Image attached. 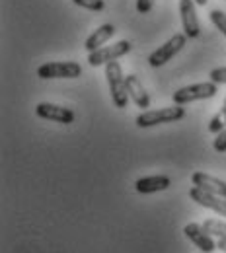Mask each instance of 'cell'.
Masks as SVG:
<instances>
[{
  "label": "cell",
  "mask_w": 226,
  "mask_h": 253,
  "mask_svg": "<svg viewBox=\"0 0 226 253\" xmlns=\"http://www.w3.org/2000/svg\"><path fill=\"white\" fill-rule=\"evenodd\" d=\"M152 4H154V0H136V10H138V14H148V12L152 10Z\"/></svg>",
  "instance_id": "obj_21"
},
{
  "label": "cell",
  "mask_w": 226,
  "mask_h": 253,
  "mask_svg": "<svg viewBox=\"0 0 226 253\" xmlns=\"http://www.w3.org/2000/svg\"><path fill=\"white\" fill-rule=\"evenodd\" d=\"M191 183H193L195 187H201V189L215 193V195H221V197L226 195V181L215 177V175H209L205 171H195L193 175H191Z\"/></svg>",
  "instance_id": "obj_13"
},
{
  "label": "cell",
  "mask_w": 226,
  "mask_h": 253,
  "mask_svg": "<svg viewBox=\"0 0 226 253\" xmlns=\"http://www.w3.org/2000/svg\"><path fill=\"white\" fill-rule=\"evenodd\" d=\"M183 117H185L183 105H172V107H162V109H146L136 117V125L140 128H148V126L176 123Z\"/></svg>",
  "instance_id": "obj_2"
},
{
  "label": "cell",
  "mask_w": 226,
  "mask_h": 253,
  "mask_svg": "<svg viewBox=\"0 0 226 253\" xmlns=\"http://www.w3.org/2000/svg\"><path fill=\"white\" fill-rule=\"evenodd\" d=\"M172 185V179L168 175H148V177H140L135 181V189L140 195H152L158 191H166Z\"/></svg>",
  "instance_id": "obj_12"
},
{
  "label": "cell",
  "mask_w": 226,
  "mask_h": 253,
  "mask_svg": "<svg viewBox=\"0 0 226 253\" xmlns=\"http://www.w3.org/2000/svg\"><path fill=\"white\" fill-rule=\"evenodd\" d=\"M221 113L225 115V119H226V97H225V101H223V109H221Z\"/></svg>",
  "instance_id": "obj_23"
},
{
  "label": "cell",
  "mask_w": 226,
  "mask_h": 253,
  "mask_svg": "<svg viewBox=\"0 0 226 253\" xmlns=\"http://www.w3.org/2000/svg\"><path fill=\"white\" fill-rule=\"evenodd\" d=\"M215 150H217V152H226V125H225V128L217 134V138H215Z\"/></svg>",
  "instance_id": "obj_20"
},
{
  "label": "cell",
  "mask_w": 226,
  "mask_h": 253,
  "mask_svg": "<svg viewBox=\"0 0 226 253\" xmlns=\"http://www.w3.org/2000/svg\"><path fill=\"white\" fill-rule=\"evenodd\" d=\"M125 84H127V92H129L131 101L138 109H144L146 111L150 107V95L146 92V88L142 86V82L135 74H129V76H125Z\"/></svg>",
  "instance_id": "obj_11"
},
{
  "label": "cell",
  "mask_w": 226,
  "mask_h": 253,
  "mask_svg": "<svg viewBox=\"0 0 226 253\" xmlns=\"http://www.w3.org/2000/svg\"><path fill=\"white\" fill-rule=\"evenodd\" d=\"M225 199H226V195H225Z\"/></svg>",
  "instance_id": "obj_25"
},
{
  "label": "cell",
  "mask_w": 226,
  "mask_h": 253,
  "mask_svg": "<svg viewBox=\"0 0 226 253\" xmlns=\"http://www.w3.org/2000/svg\"><path fill=\"white\" fill-rule=\"evenodd\" d=\"M209 18H211V22L215 24V28L226 37V14L225 12H223V10H213V12L209 14Z\"/></svg>",
  "instance_id": "obj_16"
},
{
  "label": "cell",
  "mask_w": 226,
  "mask_h": 253,
  "mask_svg": "<svg viewBox=\"0 0 226 253\" xmlns=\"http://www.w3.org/2000/svg\"><path fill=\"white\" fill-rule=\"evenodd\" d=\"M183 234H185V238H187L193 246H197L203 253H213V252H217V250H219V248H217V242H215V240H213V236L205 230V226H203V224H197V222H189V224H185Z\"/></svg>",
  "instance_id": "obj_7"
},
{
  "label": "cell",
  "mask_w": 226,
  "mask_h": 253,
  "mask_svg": "<svg viewBox=\"0 0 226 253\" xmlns=\"http://www.w3.org/2000/svg\"><path fill=\"white\" fill-rule=\"evenodd\" d=\"M131 51H133L131 41L121 39V41H117V43H113V45H107V47L103 45V47H99L94 53H88V64H90V66H101V64L113 63V61H117V59L129 55Z\"/></svg>",
  "instance_id": "obj_5"
},
{
  "label": "cell",
  "mask_w": 226,
  "mask_h": 253,
  "mask_svg": "<svg viewBox=\"0 0 226 253\" xmlns=\"http://www.w3.org/2000/svg\"><path fill=\"white\" fill-rule=\"evenodd\" d=\"M35 115L47 121H57L63 125H70L74 121V111L65 105H55V103H39L35 107Z\"/></svg>",
  "instance_id": "obj_9"
},
{
  "label": "cell",
  "mask_w": 226,
  "mask_h": 253,
  "mask_svg": "<svg viewBox=\"0 0 226 253\" xmlns=\"http://www.w3.org/2000/svg\"><path fill=\"white\" fill-rule=\"evenodd\" d=\"M195 4H197V6H205V4H207V0H195Z\"/></svg>",
  "instance_id": "obj_24"
},
{
  "label": "cell",
  "mask_w": 226,
  "mask_h": 253,
  "mask_svg": "<svg viewBox=\"0 0 226 253\" xmlns=\"http://www.w3.org/2000/svg\"><path fill=\"white\" fill-rule=\"evenodd\" d=\"M217 94V84L211 82H199V84H191L185 88H180L176 94L172 95L176 105H185L191 101H199V99H209Z\"/></svg>",
  "instance_id": "obj_6"
},
{
  "label": "cell",
  "mask_w": 226,
  "mask_h": 253,
  "mask_svg": "<svg viewBox=\"0 0 226 253\" xmlns=\"http://www.w3.org/2000/svg\"><path fill=\"white\" fill-rule=\"evenodd\" d=\"M217 248L221 250L223 253H226V238H219V242H217Z\"/></svg>",
  "instance_id": "obj_22"
},
{
  "label": "cell",
  "mask_w": 226,
  "mask_h": 253,
  "mask_svg": "<svg viewBox=\"0 0 226 253\" xmlns=\"http://www.w3.org/2000/svg\"><path fill=\"white\" fill-rule=\"evenodd\" d=\"M215 84H226V66H219L215 70H211V76H209Z\"/></svg>",
  "instance_id": "obj_19"
},
{
  "label": "cell",
  "mask_w": 226,
  "mask_h": 253,
  "mask_svg": "<svg viewBox=\"0 0 226 253\" xmlns=\"http://www.w3.org/2000/svg\"><path fill=\"white\" fill-rule=\"evenodd\" d=\"M82 66L74 61L61 63H45L37 68V76L41 80H65V78H80Z\"/></svg>",
  "instance_id": "obj_4"
},
{
  "label": "cell",
  "mask_w": 226,
  "mask_h": 253,
  "mask_svg": "<svg viewBox=\"0 0 226 253\" xmlns=\"http://www.w3.org/2000/svg\"><path fill=\"white\" fill-rule=\"evenodd\" d=\"M105 78H107V86H109V94L111 101L117 109H125L129 103V92H127V84H125V76H123V68L117 61L105 64Z\"/></svg>",
  "instance_id": "obj_1"
},
{
  "label": "cell",
  "mask_w": 226,
  "mask_h": 253,
  "mask_svg": "<svg viewBox=\"0 0 226 253\" xmlns=\"http://www.w3.org/2000/svg\"><path fill=\"white\" fill-rule=\"evenodd\" d=\"M225 125H226V119H225V115L219 111L211 121H209V130L211 132H215V134H219L223 128H225Z\"/></svg>",
  "instance_id": "obj_18"
},
{
  "label": "cell",
  "mask_w": 226,
  "mask_h": 253,
  "mask_svg": "<svg viewBox=\"0 0 226 253\" xmlns=\"http://www.w3.org/2000/svg\"><path fill=\"white\" fill-rule=\"evenodd\" d=\"M205 230L211 234V236H217V238H226V222L219 220V218H207L203 222Z\"/></svg>",
  "instance_id": "obj_15"
},
{
  "label": "cell",
  "mask_w": 226,
  "mask_h": 253,
  "mask_svg": "<svg viewBox=\"0 0 226 253\" xmlns=\"http://www.w3.org/2000/svg\"><path fill=\"white\" fill-rule=\"evenodd\" d=\"M115 32H117V30H115V26H111V24H103V26H99L96 32L86 39L84 49H86L88 53H94V51H97L99 47H103V45L115 35Z\"/></svg>",
  "instance_id": "obj_14"
},
{
  "label": "cell",
  "mask_w": 226,
  "mask_h": 253,
  "mask_svg": "<svg viewBox=\"0 0 226 253\" xmlns=\"http://www.w3.org/2000/svg\"><path fill=\"white\" fill-rule=\"evenodd\" d=\"M76 6L80 8H86V10H92V12H101L105 2L103 0H72Z\"/></svg>",
  "instance_id": "obj_17"
},
{
  "label": "cell",
  "mask_w": 226,
  "mask_h": 253,
  "mask_svg": "<svg viewBox=\"0 0 226 253\" xmlns=\"http://www.w3.org/2000/svg\"><path fill=\"white\" fill-rule=\"evenodd\" d=\"M189 197L193 199L195 203H199L201 207L221 214L226 218V199L221 195H215V193H209V191L201 189V187H191L189 189Z\"/></svg>",
  "instance_id": "obj_8"
},
{
  "label": "cell",
  "mask_w": 226,
  "mask_h": 253,
  "mask_svg": "<svg viewBox=\"0 0 226 253\" xmlns=\"http://www.w3.org/2000/svg\"><path fill=\"white\" fill-rule=\"evenodd\" d=\"M195 0H180V14H181V26L183 33L187 37H199L201 28H199V20H197V8H195Z\"/></svg>",
  "instance_id": "obj_10"
},
{
  "label": "cell",
  "mask_w": 226,
  "mask_h": 253,
  "mask_svg": "<svg viewBox=\"0 0 226 253\" xmlns=\"http://www.w3.org/2000/svg\"><path fill=\"white\" fill-rule=\"evenodd\" d=\"M187 35L185 33H176V35H172L162 47H158L156 51H152L150 55H148V64L152 66V68H160L164 66L166 63H170L183 47H185V43H187Z\"/></svg>",
  "instance_id": "obj_3"
}]
</instances>
